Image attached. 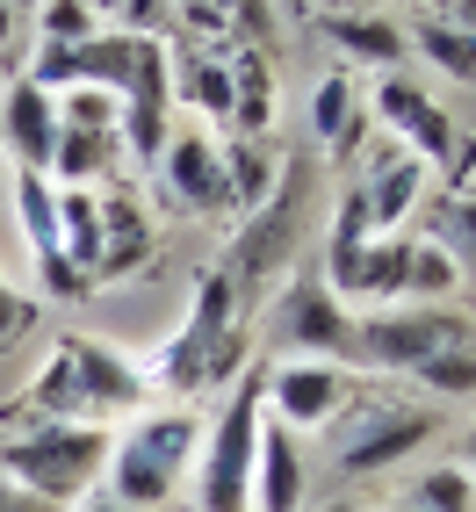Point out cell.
Listing matches in <instances>:
<instances>
[{
  "label": "cell",
  "instance_id": "6da1fadb",
  "mask_svg": "<svg viewBox=\"0 0 476 512\" xmlns=\"http://www.w3.org/2000/svg\"><path fill=\"white\" fill-rule=\"evenodd\" d=\"M238 289L224 282V267H202L195 289H188V311L181 325L159 339V354L145 361V383L152 390H174L181 404H195L202 390H231L238 375L253 368V332L238 325Z\"/></svg>",
  "mask_w": 476,
  "mask_h": 512
},
{
  "label": "cell",
  "instance_id": "7a4b0ae2",
  "mask_svg": "<svg viewBox=\"0 0 476 512\" xmlns=\"http://www.w3.org/2000/svg\"><path fill=\"white\" fill-rule=\"evenodd\" d=\"M109 440L116 426H94V419H0V476L15 491L44 498L51 512H65L101 491Z\"/></svg>",
  "mask_w": 476,
  "mask_h": 512
},
{
  "label": "cell",
  "instance_id": "3957f363",
  "mask_svg": "<svg viewBox=\"0 0 476 512\" xmlns=\"http://www.w3.org/2000/svg\"><path fill=\"white\" fill-rule=\"evenodd\" d=\"M195 448H202V412L195 404H145L130 412L109 440V469H101V498H116L123 512H159L174 505L181 484L195 476Z\"/></svg>",
  "mask_w": 476,
  "mask_h": 512
},
{
  "label": "cell",
  "instance_id": "277c9868",
  "mask_svg": "<svg viewBox=\"0 0 476 512\" xmlns=\"http://www.w3.org/2000/svg\"><path fill=\"white\" fill-rule=\"evenodd\" d=\"M260 426H267V404H260V361H253V368L224 390L217 419H202V448H195V476H188L195 512H246Z\"/></svg>",
  "mask_w": 476,
  "mask_h": 512
},
{
  "label": "cell",
  "instance_id": "5b68a950",
  "mask_svg": "<svg viewBox=\"0 0 476 512\" xmlns=\"http://www.w3.org/2000/svg\"><path fill=\"white\" fill-rule=\"evenodd\" d=\"M303 181H311V166H282V188L267 195L253 217H238L231 260H224V282L238 289V303L275 296V289L296 275V246H303Z\"/></svg>",
  "mask_w": 476,
  "mask_h": 512
},
{
  "label": "cell",
  "instance_id": "8992f818",
  "mask_svg": "<svg viewBox=\"0 0 476 512\" xmlns=\"http://www.w3.org/2000/svg\"><path fill=\"white\" fill-rule=\"evenodd\" d=\"M469 318L455 303H383V311H354V347H347V368L361 375H412L426 368L448 339H462Z\"/></svg>",
  "mask_w": 476,
  "mask_h": 512
},
{
  "label": "cell",
  "instance_id": "52a82bcc",
  "mask_svg": "<svg viewBox=\"0 0 476 512\" xmlns=\"http://www.w3.org/2000/svg\"><path fill=\"white\" fill-rule=\"evenodd\" d=\"M354 397H361V375L347 361H289V354L260 361V404H267V419L289 426L296 440L339 426Z\"/></svg>",
  "mask_w": 476,
  "mask_h": 512
},
{
  "label": "cell",
  "instance_id": "ba28073f",
  "mask_svg": "<svg viewBox=\"0 0 476 512\" xmlns=\"http://www.w3.org/2000/svg\"><path fill=\"white\" fill-rule=\"evenodd\" d=\"M267 332L289 361H347L354 347V311L325 289V275H289L267 296Z\"/></svg>",
  "mask_w": 476,
  "mask_h": 512
},
{
  "label": "cell",
  "instance_id": "9c48e42d",
  "mask_svg": "<svg viewBox=\"0 0 476 512\" xmlns=\"http://www.w3.org/2000/svg\"><path fill=\"white\" fill-rule=\"evenodd\" d=\"M368 109H376V123L397 138V152H412L419 166H440V174L462 181V123L440 109V101H433L412 73H383Z\"/></svg>",
  "mask_w": 476,
  "mask_h": 512
},
{
  "label": "cell",
  "instance_id": "30bf717a",
  "mask_svg": "<svg viewBox=\"0 0 476 512\" xmlns=\"http://www.w3.org/2000/svg\"><path fill=\"white\" fill-rule=\"evenodd\" d=\"M347 412H354V426H347V440H339V476H383V469H397L412 448H426V440L440 433V412H426V404L354 397Z\"/></svg>",
  "mask_w": 476,
  "mask_h": 512
},
{
  "label": "cell",
  "instance_id": "8fae6325",
  "mask_svg": "<svg viewBox=\"0 0 476 512\" xmlns=\"http://www.w3.org/2000/svg\"><path fill=\"white\" fill-rule=\"evenodd\" d=\"M58 354L73 361L80 397H87V419H94V426H116V419H130V412H145V397H152L145 361H130L123 347H109V339H94V332H65V339H58Z\"/></svg>",
  "mask_w": 476,
  "mask_h": 512
},
{
  "label": "cell",
  "instance_id": "7c38bea8",
  "mask_svg": "<svg viewBox=\"0 0 476 512\" xmlns=\"http://www.w3.org/2000/svg\"><path fill=\"white\" fill-rule=\"evenodd\" d=\"M166 195L181 202L188 217H231V195H224V145L210 138V123H174L166 152L152 159Z\"/></svg>",
  "mask_w": 476,
  "mask_h": 512
},
{
  "label": "cell",
  "instance_id": "4fadbf2b",
  "mask_svg": "<svg viewBox=\"0 0 476 512\" xmlns=\"http://www.w3.org/2000/svg\"><path fill=\"white\" fill-rule=\"evenodd\" d=\"M159 260V224L130 188H101V260H94V289L109 282H138Z\"/></svg>",
  "mask_w": 476,
  "mask_h": 512
},
{
  "label": "cell",
  "instance_id": "5bb4252c",
  "mask_svg": "<svg viewBox=\"0 0 476 512\" xmlns=\"http://www.w3.org/2000/svg\"><path fill=\"white\" fill-rule=\"evenodd\" d=\"M51 145H58V101L15 73L8 94H0V166L8 174H44Z\"/></svg>",
  "mask_w": 476,
  "mask_h": 512
},
{
  "label": "cell",
  "instance_id": "9a60e30c",
  "mask_svg": "<svg viewBox=\"0 0 476 512\" xmlns=\"http://www.w3.org/2000/svg\"><path fill=\"white\" fill-rule=\"evenodd\" d=\"M303 505H311V462H303V440L267 419L260 426V455H253L246 512H303Z\"/></svg>",
  "mask_w": 476,
  "mask_h": 512
},
{
  "label": "cell",
  "instance_id": "2e32d148",
  "mask_svg": "<svg viewBox=\"0 0 476 512\" xmlns=\"http://www.w3.org/2000/svg\"><path fill=\"white\" fill-rule=\"evenodd\" d=\"M354 188H361V202H368V224L390 238V231H412V210H419L426 188H433V166H419L412 152L390 145L383 159H368V174H361Z\"/></svg>",
  "mask_w": 476,
  "mask_h": 512
},
{
  "label": "cell",
  "instance_id": "e0dca14e",
  "mask_svg": "<svg viewBox=\"0 0 476 512\" xmlns=\"http://www.w3.org/2000/svg\"><path fill=\"white\" fill-rule=\"evenodd\" d=\"M311 29L347 58V65H368V73H404V22H390V15H311Z\"/></svg>",
  "mask_w": 476,
  "mask_h": 512
},
{
  "label": "cell",
  "instance_id": "ac0fdd59",
  "mask_svg": "<svg viewBox=\"0 0 476 512\" xmlns=\"http://www.w3.org/2000/svg\"><path fill=\"white\" fill-rule=\"evenodd\" d=\"M368 238H376V224H368L361 188H339V195H332V231H325V289L347 303V311H354V282H361Z\"/></svg>",
  "mask_w": 476,
  "mask_h": 512
},
{
  "label": "cell",
  "instance_id": "d6986e66",
  "mask_svg": "<svg viewBox=\"0 0 476 512\" xmlns=\"http://www.w3.org/2000/svg\"><path fill=\"white\" fill-rule=\"evenodd\" d=\"M311 138L325 159H347L361 138H368V116H361V87L354 73H325L311 87Z\"/></svg>",
  "mask_w": 476,
  "mask_h": 512
},
{
  "label": "cell",
  "instance_id": "ffe728a7",
  "mask_svg": "<svg viewBox=\"0 0 476 512\" xmlns=\"http://www.w3.org/2000/svg\"><path fill=\"white\" fill-rule=\"evenodd\" d=\"M231 138H267L275 123V58L253 44H231Z\"/></svg>",
  "mask_w": 476,
  "mask_h": 512
},
{
  "label": "cell",
  "instance_id": "44dd1931",
  "mask_svg": "<svg viewBox=\"0 0 476 512\" xmlns=\"http://www.w3.org/2000/svg\"><path fill=\"white\" fill-rule=\"evenodd\" d=\"M116 166H123L116 130H58L44 174H51V188H109Z\"/></svg>",
  "mask_w": 476,
  "mask_h": 512
},
{
  "label": "cell",
  "instance_id": "7402d4cb",
  "mask_svg": "<svg viewBox=\"0 0 476 512\" xmlns=\"http://www.w3.org/2000/svg\"><path fill=\"white\" fill-rule=\"evenodd\" d=\"M282 152L267 145V138H231L224 145V195H231V217H253L267 195L282 188Z\"/></svg>",
  "mask_w": 476,
  "mask_h": 512
},
{
  "label": "cell",
  "instance_id": "603a6c76",
  "mask_svg": "<svg viewBox=\"0 0 476 512\" xmlns=\"http://www.w3.org/2000/svg\"><path fill=\"white\" fill-rule=\"evenodd\" d=\"M0 419H87V397H80L73 361H65V354L51 347V354H44V368L29 375V390H22Z\"/></svg>",
  "mask_w": 476,
  "mask_h": 512
},
{
  "label": "cell",
  "instance_id": "cb8c5ba5",
  "mask_svg": "<svg viewBox=\"0 0 476 512\" xmlns=\"http://www.w3.org/2000/svg\"><path fill=\"white\" fill-rule=\"evenodd\" d=\"M469 289V267L440 246L433 231H412V260H404V303H455Z\"/></svg>",
  "mask_w": 476,
  "mask_h": 512
},
{
  "label": "cell",
  "instance_id": "d4e9b609",
  "mask_svg": "<svg viewBox=\"0 0 476 512\" xmlns=\"http://www.w3.org/2000/svg\"><path fill=\"white\" fill-rule=\"evenodd\" d=\"M404 44H412L433 73H448V80H476V37L469 29H455L448 15H433V8H419L412 15V29H404Z\"/></svg>",
  "mask_w": 476,
  "mask_h": 512
},
{
  "label": "cell",
  "instance_id": "484cf974",
  "mask_svg": "<svg viewBox=\"0 0 476 512\" xmlns=\"http://www.w3.org/2000/svg\"><path fill=\"white\" fill-rule=\"evenodd\" d=\"M412 383L433 390V397H476V325L462 339H448L426 368H412Z\"/></svg>",
  "mask_w": 476,
  "mask_h": 512
},
{
  "label": "cell",
  "instance_id": "4316f807",
  "mask_svg": "<svg viewBox=\"0 0 476 512\" xmlns=\"http://www.w3.org/2000/svg\"><path fill=\"white\" fill-rule=\"evenodd\" d=\"M29 15H37V44H87V37L109 29L94 15V0H37Z\"/></svg>",
  "mask_w": 476,
  "mask_h": 512
},
{
  "label": "cell",
  "instance_id": "83f0119b",
  "mask_svg": "<svg viewBox=\"0 0 476 512\" xmlns=\"http://www.w3.org/2000/svg\"><path fill=\"white\" fill-rule=\"evenodd\" d=\"M412 505H426V512H476V476L462 462H433L412 484Z\"/></svg>",
  "mask_w": 476,
  "mask_h": 512
},
{
  "label": "cell",
  "instance_id": "f1b7e54d",
  "mask_svg": "<svg viewBox=\"0 0 476 512\" xmlns=\"http://www.w3.org/2000/svg\"><path fill=\"white\" fill-rule=\"evenodd\" d=\"M123 123V101L101 94V87H73L58 94V130H116Z\"/></svg>",
  "mask_w": 476,
  "mask_h": 512
},
{
  "label": "cell",
  "instance_id": "f546056e",
  "mask_svg": "<svg viewBox=\"0 0 476 512\" xmlns=\"http://www.w3.org/2000/svg\"><path fill=\"white\" fill-rule=\"evenodd\" d=\"M433 238L469 267V260H476V195H448V210H440V231H433Z\"/></svg>",
  "mask_w": 476,
  "mask_h": 512
},
{
  "label": "cell",
  "instance_id": "4dcf8cb0",
  "mask_svg": "<svg viewBox=\"0 0 476 512\" xmlns=\"http://www.w3.org/2000/svg\"><path fill=\"white\" fill-rule=\"evenodd\" d=\"M181 15V0H116V29L123 37H166Z\"/></svg>",
  "mask_w": 476,
  "mask_h": 512
},
{
  "label": "cell",
  "instance_id": "1f68e13d",
  "mask_svg": "<svg viewBox=\"0 0 476 512\" xmlns=\"http://www.w3.org/2000/svg\"><path fill=\"white\" fill-rule=\"evenodd\" d=\"M29 325H37V303H29V296H15V289H8V275H0V354H8Z\"/></svg>",
  "mask_w": 476,
  "mask_h": 512
},
{
  "label": "cell",
  "instance_id": "d6a6232c",
  "mask_svg": "<svg viewBox=\"0 0 476 512\" xmlns=\"http://www.w3.org/2000/svg\"><path fill=\"white\" fill-rule=\"evenodd\" d=\"M0 512H51L44 498H29V491H15L8 476H0Z\"/></svg>",
  "mask_w": 476,
  "mask_h": 512
},
{
  "label": "cell",
  "instance_id": "836d02e7",
  "mask_svg": "<svg viewBox=\"0 0 476 512\" xmlns=\"http://www.w3.org/2000/svg\"><path fill=\"white\" fill-rule=\"evenodd\" d=\"M15 29H22V8H15V0H0V51L15 44Z\"/></svg>",
  "mask_w": 476,
  "mask_h": 512
},
{
  "label": "cell",
  "instance_id": "e575fe53",
  "mask_svg": "<svg viewBox=\"0 0 476 512\" xmlns=\"http://www.w3.org/2000/svg\"><path fill=\"white\" fill-rule=\"evenodd\" d=\"M448 22H455V29H469V37H476V0H448Z\"/></svg>",
  "mask_w": 476,
  "mask_h": 512
},
{
  "label": "cell",
  "instance_id": "d590c367",
  "mask_svg": "<svg viewBox=\"0 0 476 512\" xmlns=\"http://www.w3.org/2000/svg\"><path fill=\"white\" fill-rule=\"evenodd\" d=\"M455 462H462V469H469V476H476V426H469V433H462V455H455Z\"/></svg>",
  "mask_w": 476,
  "mask_h": 512
},
{
  "label": "cell",
  "instance_id": "8d00e7d4",
  "mask_svg": "<svg viewBox=\"0 0 476 512\" xmlns=\"http://www.w3.org/2000/svg\"><path fill=\"white\" fill-rule=\"evenodd\" d=\"M80 505H87V512H123L116 498H101V491H94V498H80Z\"/></svg>",
  "mask_w": 476,
  "mask_h": 512
},
{
  "label": "cell",
  "instance_id": "74e56055",
  "mask_svg": "<svg viewBox=\"0 0 476 512\" xmlns=\"http://www.w3.org/2000/svg\"><path fill=\"white\" fill-rule=\"evenodd\" d=\"M390 512H426V505H412V498H397V505H390Z\"/></svg>",
  "mask_w": 476,
  "mask_h": 512
},
{
  "label": "cell",
  "instance_id": "f35d334b",
  "mask_svg": "<svg viewBox=\"0 0 476 512\" xmlns=\"http://www.w3.org/2000/svg\"><path fill=\"white\" fill-rule=\"evenodd\" d=\"M0 202H8V166H0Z\"/></svg>",
  "mask_w": 476,
  "mask_h": 512
}]
</instances>
